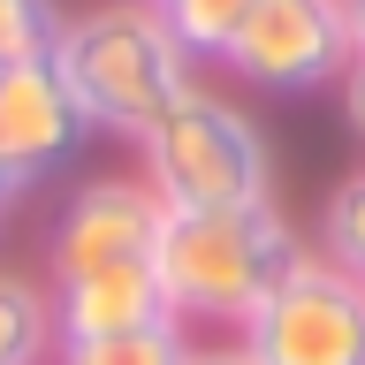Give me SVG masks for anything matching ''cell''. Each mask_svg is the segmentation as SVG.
Masks as SVG:
<instances>
[{"label": "cell", "mask_w": 365, "mask_h": 365, "mask_svg": "<svg viewBox=\"0 0 365 365\" xmlns=\"http://www.w3.org/2000/svg\"><path fill=\"white\" fill-rule=\"evenodd\" d=\"M8 205H16V198H0V228H8Z\"/></svg>", "instance_id": "cell-17"}, {"label": "cell", "mask_w": 365, "mask_h": 365, "mask_svg": "<svg viewBox=\"0 0 365 365\" xmlns=\"http://www.w3.org/2000/svg\"><path fill=\"white\" fill-rule=\"evenodd\" d=\"M137 175L153 182V198L168 213H213V205H267L274 198L267 130L213 84H190L137 137Z\"/></svg>", "instance_id": "cell-3"}, {"label": "cell", "mask_w": 365, "mask_h": 365, "mask_svg": "<svg viewBox=\"0 0 365 365\" xmlns=\"http://www.w3.org/2000/svg\"><path fill=\"white\" fill-rule=\"evenodd\" d=\"M342 23H350V53H365V0H342Z\"/></svg>", "instance_id": "cell-16"}, {"label": "cell", "mask_w": 365, "mask_h": 365, "mask_svg": "<svg viewBox=\"0 0 365 365\" xmlns=\"http://www.w3.org/2000/svg\"><path fill=\"white\" fill-rule=\"evenodd\" d=\"M46 61L84 130L130 137V145L198 84V61L168 38L160 8H145V0H99L84 16H61Z\"/></svg>", "instance_id": "cell-1"}, {"label": "cell", "mask_w": 365, "mask_h": 365, "mask_svg": "<svg viewBox=\"0 0 365 365\" xmlns=\"http://www.w3.org/2000/svg\"><path fill=\"white\" fill-rule=\"evenodd\" d=\"M335 107H342V122H350V137L365 145V53H350V68L335 76Z\"/></svg>", "instance_id": "cell-14"}, {"label": "cell", "mask_w": 365, "mask_h": 365, "mask_svg": "<svg viewBox=\"0 0 365 365\" xmlns=\"http://www.w3.org/2000/svg\"><path fill=\"white\" fill-rule=\"evenodd\" d=\"M221 68L251 91H335V76L350 68L342 0H251Z\"/></svg>", "instance_id": "cell-5"}, {"label": "cell", "mask_w": 365, "mask_h": 365, "mask_svg": "<svg viewBox=\"0 0 365 365\" xmlns=\"http://www.w3.org/2000/svg\"><path fill=\"white\" fill-rule=\"evenodd\" d=\"M182 365H259V358H251L244 342H190V358H182Z\"/></svg>", "instance_id": "cell-15"}, {"label": "cell", "mask_w": 365, "mask_h": 365, "mask_svg": "<svg viewBox=\"0 0 365 365\" xmlns=\"http://www.w3.org/2000/svg\"><path fill=\"white\" fill-rule=\"evenodd\" d=\"M160 221H168V205L153 198L145 175H91V182H76L68 205H61V221H53V236H46L53 289H61V282H84V274H107V267H153Z\"/></svg>", "instance_id": "cell-6"}, {"label": "cell", "mask_w": 365, "mask_h": 365, "mask_svg": "<svg viewBox=\"0 0 365 365\" xmlns=\"http://www.w3.org/2000/svg\"><path fill=\"white\" fill-rule=\"evenodd\" d=\"M304 236L289 228L282 205H213V213H168L153 244V274L168 312L190 327V319H213V327H236L274 297V282L297 267Z\"/></svg>", "instance_id": "cell-2"}, {"label": "cell", "mask_w": 365, "mask_h": 365, "mask_svg": "<svg viewBox=\"0 0 365 365\" xmlns=\"http://www.w3.org/2000/svg\"><path fill=\"white\" fill-rule=\"evenodd\" d=\"M145 8H160V0H145Z\"/></svg>", "instance_id": "cell-18"}, {"label": "cell", "mask_w": 365, "mask_h": 365, "mask_svg": "<svg viewBox=\"0 0 365 365\" xmlns=\"http://www.w3.org/2000/svg\"><path fill=\"white\" fill-rule=\"evenodd\" d=\"M160 319H175V312H168L153 267H107V274H84V282L53 289V335L61 342H107V335L160 327Z\"/></svg>", "instance_id": "cell-8"}, {"label": "cell", "mask_w": 365, "mask_h": 365, "mask_svg": "<svg viewBox=\"0 0 365 365\" xmlns=\"http://www.w3.org/2000/svg\"><path fill=\"white\" fill-rule=\"evenodd\" d=\"M236 342L259 365H365V282L304 244Z\"/></svg>", "instance_id": "cell-4"}, {"label": "cell", "mask_w": 365, "mask_h": 365, "mask_svg": "<svg viewBox=\"0 0 365 365\" xmlns=\"http://www.w3.org/2000/svg\"><path fill=\"white\" fill-rule=\"evenodd\" d=\"M53 350H61V335H53V289H38L16 267H0V365H46Z\"/></svg>", "instance_id": "cell-9"}, {"label": "cell", "mask_w": 365, "mask_h": 365, "mask_svg": "<svg viewBox=\"0 0 365 365\" xmlns=\"http://www.w3.org/2000/svg\"><path fill=\"white\" fill-rule=\"evenodd\" d=\"M244 16H251V0H160L168 38H175L190 61H213V68H221V53L236 46Z\"/></svg>", "instance_id": "cell-10"}, {"label": "cell", "mask_w": 365, "mask_h": 365, "mask_svg": "<svg viewBox=\"0 0 365 365\" xmlns=\"http://www.w3.org/2000/svg\"><path fill=\"white\" fill-rule=\"evenodd\" d=\"M76 145H84V122L68 107L53 61L0 68V198H23L31 182H46Z\"/></svg>", "instance_id": "cell-7"}, {"label": "cell", "mask_w": 365, "mask_h": 365, "mask_svg": "<svg viewBox=\"0 0 365 365\" xmlns=\"http://www.w3.org/2000/svg\"><path fill=\"white\" fill-rule=\"evenodd\" d=\"M190 358V327L182 319H160V327H137V335H107V342H61L53 365H182Z\"/></svg>", "instance_id": "cell-11"}, {"label": "cell", "mask_w": 365, "mask_h": 365, "mask_svg": "<svg viewBox=\"0 0 365 365\" xmlns=\"http://www.w3.org/2000/svg\"><path fill=\"white\" fill-rule=\"evenodd\" d=\"M53 31H61V8L53 0H0V68L46 61L53 53Z\"/></svg>", "instance_id": "cell-13"}, {"label": "cell", "mask_w": 365, "mask_h": 365, "mask_svg": "<svg viewBox=\"0 0 365 365\" xmlns=\"http://www.w3.org/2000/svg\"><path fill=\"white\" fill-rule=\"evenodd\" d=\"M319 259H335L342 274L365 282V168H350L319 205Z\"/></svg>", "instance_id": "cell-12"}]
</instances>
